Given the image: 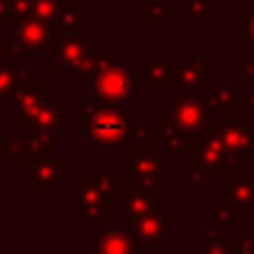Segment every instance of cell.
<instances>
[{"instance_id":"1","label":"cell","mask_w":254,"mask_h":254,"mask_svg":"<svg viewBox=\"0 0 254 254\" xmlns=\"http://www.w3.org/2000/svg\"><path fill=\"white\" fill-rule=\"evenodd\" d=\"M80 123L89 138L101 145L107 154H121L123 143L131 131V114L121 110V105L103 101H85L80 105Z\"/></svg>"},{"instance_id":"2","label":"cell","mask_w":254,"mask_h":254,"mask_svg":"<svg viewBox=\"0 0 254 254\" xmlns=\"http://www.w3.org/2000/svg\"><path fill=\"white\" fill-rule=\"evenodd\" d=\"M18 181L31 194H61L71 185V165L58 156H25L18 165Z\"/></svg>"},{"instance_id":"3","label":"cell","mask_w":254,"mask_h":254,"mask_svg":"<svg viewBox=\"0 0 254 254\" xmlns=\"http://www.w3.org/2000/svg\"><path fill=\"white\" fill-rule=\"evenodd\" d=\"M210 129L241 167L254 161V121L246 112L219 119Z\"/></svg>"},{"instance_id":"4","label":"cell","mask_w":254,"mask_h":254,"mask_svg":"<svg viewBox=\"0 0 254 254\" xmlns=\"http://www.w3.org/2000/svg\"><path fill=\"white\" fill-rule=\"evenodd\" d=\"M69 212L78 216L83 225H110L112 223V203L103 192L85 176L69 185Z\"/></svg>"},{"instance_id":"5","label":"cell","mask_w":254,"mask_h":254,"mask_svg":"<svg viewBox=\"0 0 254 254\" xmlns=\"http://www.w3.org/2000/svg\"><path fill=\"white\" fill-rule=\"evenodd\" d=\"M214 83V54L212 52H183L174 63V87L179 92H205Z\"/></svg>"},{"instance_id":"6","label":"cell","mask_w":254,"mask_h":254,"mask_svg":"<svg viewBox=\"0 0 254 254\" xmlns=\"http://www.w3.org/2000/svg\"><path fill=\"white\" fill-rule=\"evenodd\" d=\"M134 92H136V69H131L125 61L110 65L96 78H92V94L96 101L125 105Z\"/></svg>"},{"instance_id":"7","label":"cell","mask_w":254,"mask_h":254,"mask_svg":"<svg viewBox=\"0 0 254 254\" xmlns=\"http://www.w3.org/2000/svg\"><path fill=\"white\" fill-rule=\"evenodd\" d=\"M172 114L176 116L181 125L194 136L201 138L214 121V112L210 110L205 101V94L201 92H179L172 94Z\"/></svg>"},{"instance_id":"8","label":"cell","mask_w":254,"mask_h":254,"mask_svg":"<svg viewBox=\"0 0 254 254\" xmlns=\"http://www.w3.org/2000/svg\"><path fill=\"white\" fill-rule=\"evenodd\" d=\"M63 101V94L56 92L52 87V83L47 80H36L29 83L27 87L18 89L13 94V98L9 101V123L11 125H20L25 121H29L31 116H36L40 110H45L52 103Z\"/></svg>"},{"instance_id":"9","label":"cell","mask_w":254,"mask_h":254,"mask_svg":"<svg viewBox=\"0 0 254 254\" xmlns=\"http://www.w3.org/2000/svg\"><path fill=\"white\" fill-rule=\"evenodd\" d=\"M174 167L163 161L161 152H123L121 154V172L129 181L163 190V176L170 174Z\"/></svg>"},{"instance_id":"10","label":"cell","mask_w":254,"mask_h":254,"mask_svg":"<svg viewBox=\"0 0 254 254\" xmlns=\"http://www.w3.org/2000/svg\"><path fill=\"white\" fill-rule=\"evenodd\" d=\"M174 54L172 52H152L145 63L136 69V92L143 94H163L174 87Z\"/></svg>"},{"instance_id":"11","label":"cell","mask_w":254,"mask_h":254,"mask_svg":"<svg viewBox=\"0 0 254 254\" xmlns=\"http://www.w3.org/2000/svg\"><path fill=\"white\" fill-rule=\"evenodd\" d=\"M125 176V174H123ZM125 192L121 196V223L131 225L134 228L136 221H140L143 216L152 214L156 210H163V190L149 188V185L136 183L125 176Z\"/></svg>"},{"instance_id":"12","label":"cell","mask_w":254,"mask_h":254,"mask_svg":"<svg viewBox=\"0 0 254 254\" xmlns=\"http://www.w3.org/2000/svg\"><path fill=\"white\" fill-rule=\"evenodd\" d=\"M154 248L145 246L131 225H101L92 237L89 254H152Z\"/></svg>"},{"instance_id":"13","label":"cell","mask_w":254,"mask_h":254,"mask_svg":"<svg viewBox=\"0 0 254 254\" xmlns=\"http://www.w3.org/2000/svg\"><path fill=\"white\" fill-rule=\"evenodd\" d=\"M92 31L80 29V31H67L61 34L58 40L52 47V63H49V71L52 74H61V71H69L74 65H78L89 52H92Z\"/></svg>"},{"instance_id":"14","label":"cell","mask_w":254,"mask_h":254,"mask_svg":"<svg viewBox=\"0 0 254 254\" xmlns=\"http://www.w3.org/2000/svg\"><path fill=\"white\" fill-rule=\"evenodd\" d=\"M58 36L61 34L49 22L40 20L36 16H29L25 20L11 25V40L20 45L22 49H27L29 54L49 52L54 47V43L58 40Z\"/></svg>"},{"instance_id":"15","label":"cell","mask_w":254,"mask_h":254,"mask_svg":"<svg viewBox=\"0 0 254 254\" xmlns=\"http://www.w3.org/2000/svg\"><path fill=\"white\" fill-rule=\"evenodd\" d=\"M221 203L250 216L254 212V172L239 170L221 176Z\"/></svg>"},{"instance_id":"16","label":"cell","mask_w":254,"mask_h":254,"mask_svg":"<svg viewBox=\"0 0 254 254\" xmlns=\"http://www.w3.org/2000/svg\"><path fill=\"white\" fill-rule=\"evenodd\" d=\"M192 161H196L198 165H203L205 170L214 172V174H230V172L243 170L237 161L228 154V149L221 145V140L212 134V129H207L201 138L196 140L192 152Z\"/></svg>"},{"instance_id":"17","label":"cell","mask_w":254,"mask_h":254,"mask_svg":"<svg viewBox=\"0 0 254 254\" xmlns=\"http://www.w3.org/2000/svg\"><path fill=\"white\" fill-rule=\"evenodd\" d=\"M205 101L214 116L219 119H228L239 112H243V98H246V87L241 80L234 83H212L205 89Z\"/></svg>"},{"instance_id":"18","label":"cell","mask_w":254,"mask_h":254,"mask_svg":"<svg viewBox=\"0 0 254 254\" xmlns=\"http://www.w3.org/2000/svg\"><path fill=\"white\" fill-rule=\"evenodd\" d=\"M25 140V156H58L63 158V136L61 127H36L18 125Z\"/></svg>"},{"instance_id":"19","label":"cell","mask_w":254,"mask_h":254,"mask_svg":"<svg viewBox=\"0 0 254 254\" xmlns=\"http://www.w3.org/2000/svg\"><path fill=\"white\" fill-rule=\"evenodd\" d=\"M43 76L36 69H31L27 63L9 61L0 54V101H11L18 89L27 87L29 83H36Z\"/></svg>"},{"instance_id":"20","label":"cell","mask_w":254,"mask_h":254,"mask_svg":"<svg viewBox=\"0 0 254 254\" xmlns=\"http://www.w3.org/2000/svg\"><path fill=\"white\" fill-rule=\"evenodd\" d=\"M172 221H174L172 214H167V212H163V210H156V212H152V214L143 216L140 221H136L134 230L140 237V241L149 248L172 246V243H174V237H172Z\"/></svg>"},{"instance_id":"21","label":"cell","mask_w":254,"mask_h":254,"mask_svg":"<svg viewBox=\"0 0 254 254\" xmlns=\"http://www.w3.org/2000/svg\"><path fill=\"white\" fill-rule=\"evenodd\" d=\"M161 127H163V152L167 154H192L194 145L198 138H194L183 125L176 121V116L170 112L161 114Z\"/></svg>"},{"instance_id":"22","label":"cell","mask_w":254,"mask_h":254,"mask_svg":"<svg viewBox=\"0 0 254 254\" xmlns=\"http://www.w3.org/2000/svg\"><path fill=\"white\" fill-rule=\"evenodd\" d=\"M116 63H123L121 52H89L78 65H74L67 76H69V83H83V80H92L101 74L103 69H107L110 65Z\"/></svg>"},{"instance_id":"23","label":"cell","mask_w":254,"mask_h":254,"mask_svg":"<svg viewBox=\"0 0 254 254\" xmlns=\"http://www.w3.org/2000/svg\"><path fill=\"white\" fill-rule=\"evenodd\" d=\"M85 176L101 190L103 196H105L112 205H119L121 196H123V192L127 188L123 172H116L110 163H101V170L98 172H85Z\"/></svg>"},{"instance_id":"24","label":"cell","mask_w":254,"mask_h":254,"mask_svg":"<svg viewBox=\"0 0 254 254\" xmlns=\"http://www.w3.org/2000/svg\"><path fill=\"white\" fill-rule=\"evenodd\" d=\"M201 254H234V228H225L214 221L203 225Z\"/></svg>"},{"instance_id":"25","label":"cell","mask_w":254,"mask_h":254,"mask_svg":"<svg viewBox=\"0 0 254 254\" xmlns=\"http://www.w3.org/2000/svg\"><path fill=\"white\" fill-rule=\"evenodd\" d=\"M92 20V11L85 9L78 0H63L58 16L54 20V29L58 34H67V31H80L87 22Z\"/></svg>"},{"instance_id":"26","label":"cell","mask_w":254,"mask_h":254,"mask_svg":"<svg viewBox=\"0 0 254 254\" xmlns=\"http://www.w3.org/2000/svg\"><path fill=\"white\" fill-rule=\"evenodd\" d=\"M127 140H129V149H134V152H163L161 121L134 125L129 136H127Z\"/></svg>"},{"instance_id":"27","label":"cell","mask_w":254,"mask_h":254,"mask_svg":"<svg viewBox=\"0 0 254 254\" xmlns=\"http://www.w3.org/2000/svg\"><path fill=\"white\" fill-rule=\"evenodd\" d=\"M71 121V103L69 101H58L47 105L45 110H40L36 116H31L29 121L20 125H36V127H63Z\"/></svg>"},{"instance_id":"28","label":"cell","mask_w":254,"mask_h":254,"mask_svg":"<svg viewBox=\"0 0 254 254\" xmlns=\"http://www.w3.org/2000/svg\"><path fill=\"white\" fill-rule=\"evenodd\" d=\"M181 181H183L185 185H190L194 194H203V190H205L207 185H212V181H214V172L205 170V167L198 165L196 161H190V163L181 165Z\"/></svg>"},{"instance_id":"29","label":"cell","mask_w":254,"mask_h":254,"mask_svg":"<svg viewBox=\"0 0 254 254\" xmlns=\"http://www.w3.org/2000/svg\"><path fill=\"white\" fill-rule=\"evenodd\" d=\"M25 140L20 134H0V163L2 165H20V161L25 158Z\"/></svg>"},{"instance_id":"30","label":"cell","mask_w":254,"mask_h":254,"mask_svg":"<svg viewBox=\"0 0 254 254\" xmlns=\"http://www.w3.org/2000/svg\"><path fill=\"white\" fill-rule=\"evenodd\" d=\"M174 18V4L170 0H140L143 22H170Z\"/></svg>"},{"instance_id":"31","label":"cell","mask_w":254,"mask_h":254,"mask_svg":"<svg viewBox=\"0 0 254 254\" xmlns=\"http://www.w3.org/2000/svg\"><path fill=\"white\" fill-rule=\"evenodd\" d=\"M212 0H181V18L185 22H212Z\"/></svg>"},{"instance_id":"32","label":"cell","mask_w":254,"mask_h":254,"mask_svg":"<svg viewBox=\"0 0 254 254\" xmlns=\"http://www.w3.org/2000/svg\"><path fill=\"white\" fill-rule=\"evenodd\" d=\"M243 219H246V216L239 214L237 210H232V207L225 205V203H221V205H216L214 210H212V221L219 225H225V228H237V225L243 223Z\"/></svg>"},{"instance_id":"33","label":"cell","mask_w":254,"mask_h":254,"mask_svg":"<svg viewBox=\"0 0 254 254\" xmlns=\"http://www.w3.org/2000/svg\"><path fill=\"white\" fill-rule=\"evenodd\" d=\"M61 4H63V0H34V16L54 27V20L58 16Z\"/></svg>"},{"instance_id":"34","label":"cell","mask_w":254,"mask_h":254,"mask_svg":"<svg viewBox=\"0 0 254 254\" xmlns=\"http://www.w3.org/2000/svg\"><path fill=\"white\" fill-rule=\"evenodd\" d=\"M0 54L7 56L9 61H18V63H29V58H31V54L27 49H22L18 43H13L11 38L0 40Z\"/></svg>"},{"instance_id":"35","label":"cell","mask_w":254,"mask_h":254,"mask_svg":"<svg viewBox=\"0 0 254 254\" xmlns=\"http://www.w3.org/2000/svg\"><path fill=\"white\" fill-rule=\"evenodd\" d=\"M232 71H237L239 76L254 83V49H248V52L241 54V58L232 65Z\"/></svg>"},{"instance_id":"36","label":"cell","mask_w":254,"mask_h":254,"mask_svg":"<svg viewBox=\"0 0 254 254\" xmlns=\"http://www.w3.org/2000/svg\"><path fill=\"white\" fill-rule=\"evenodd\" d=\"M34 16V0H11V25Z\"/></svg>"},{"instance_id":"37","label":"cell","mask_w":254,"mask_h":254,"mask_svg":"<svg viewBox=\"0 0 254 254\" xmlns=\"http://www.w3.org/2000/svg\"><path fill=\"white\" fill-rule=\"evenodd\" d=\"M234 254H254V234H234Z\"/></svg>"},{"instance_id":"38","label":"cell","mask_w":254,"mask_h":254,"mask_svg":"<svg viewBox=\"0 0 254 254\" xmlns=\"http://www.w3.org/2000/svg\"><path fill=\"white\" fill-rule=\"evenodd\" d=\"M243 40L250 43L254 49V4L248 11H243Z\"/></svg>"},{"instance_id":"39","label":"cell","mask_w":254,"mask_h":254,"mask_svg":"<svg viewBox=\"0 0 254 254\" xmlns=\"http://www.w3.org/2000/svg\"><path fill=\"white\" fill-rule=\"evenodd\" d=\"M11 31V0H0V34Z\"/></svg>"},{"instance_id":"40","label":"cell","mask_w":254,"mask_h":254,"mask_svg":"<svg viewBox=\"0 0 254 254\" xmlns=\"http://www.w3.org/2000/svg\"><path fill=\"white\" fill-rule=\"evenodd\" d=\"M243 112L254 121V85L246 92V98H243Z\"/></svg>"},{"instance_id":"41","label":"cell","mask_w":254,"mask_h":254,"mask_svg":"<svg viewBox=\"0 0 254 254\" xmlns=\"http://www.w3.org/2000/svg\"><path fill=\"white\" fill-rule=\"evenodd\" d=\"M11 192V176L7 172H0V196Z\"/></svg>"},{"instance_id":"42","label":"cell","mask_w":254,"mask_h":254,"mask_svg":"<svg viewBox=\"0 0 254 254\" xmlns=\"http://www.w3.org/2000/svg\"><path fill=\"white\" fill-rule=\"evenodd\" d=\"M114 2H140V0H114Z\"/></svg>"},{"instance_id":"43","label":"cell","mask_w":254,"mask_h":254,"mask_svg":"<svg viewBox=\"0 0 254 254\" xmlns=\"http://www.w3.org/2000/svg\"><path fill=\"white\" fill-rule=\"evenodd\" d=\"M250 216H252V219H254V212H252V214H250Z\"/></svg>"},{"instance_id":"44","label":"cell","mask_w":254,"mask_h":254,"mask_svg":"<svg viewBox=\"0 0 254 254\" xmlns=\"http://www.w3.org/2000/svg\"><path fill=\"white\" fill-rule=\"evenodd\" d=\"M0 165H2V163H0Z\"/></svg>"},{"instance_id":"45","label":"cell","mask_w":254,"mask_h":254,"mask_svg":"<svg viewBox=\"0 0 254 254\" xmlns=\"http://www.w3.org/2000/svg\"><path fill=\"white\" fill-rule=\"evenodd\" d=\"M0 254H2V252H0Z\"/></svg>"}]
</instances>
